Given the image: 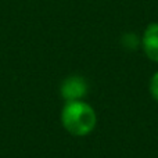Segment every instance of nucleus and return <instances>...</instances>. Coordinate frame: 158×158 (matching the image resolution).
Segmentation results:
<instances>
[{"mask_svg":"<svg viewBox=\"0 0 158 158\" xmlns=\"http://www.w3.org/2000/svg\"><path fill=\"white\" fill-rule=\"evenodd\" d=\"M97 118L96 112L82 100L67 101L61 111V123L74 136H86L94 129Z\"/></svg>","mask_w":158,"mask_h":158,"instance_id":"obj_1","label":"nucleus"},{"mask_svg":"<svg viewBox=\"0 0 158 158\" xmlns=\"http://www.w3.org/2000/svg\"><path fill=\"white\" fill-rule=\"evenodd\" d=\"M60 93L61 97L65 101L81 100L87 93V82L85 81V78L78 77V75L68 77L64 79L63 83H61Z\"/></svg>","mask_w":158,"mask_h":158,"instance_id":"obj_2","label":"nucleus"},{"mask_svg":"<svg viewBox=\"0 0 158 158\" xmlns=\"http://www.w3.org/2000/svg\"><path fill=\"white\" fill-rule=\"evenodd\" d=\"M143 50L150 60L158 63V22L150 24L146 28L142 39Z\"/></svg>","mask_w":158,"mask_h":158,"instance_id":"obj_3","label":"nucleus"},{"mask_svg":"<svg viewBox=\"0 0 158 158\" xmlns=\"http://www.w3.org/2000/svg\"><path fill=\"white\" fill-rule=\"evenodd\" d=\"M122 44L129 50H135L139 44V38L135 33H125L122 36Z\"/></svg>","mask_w":158,"mask_h":158,"instance_id":"obj_4","label":"nucleus"},{"mask_svg":"<svg viewBox=\"0 0 158 158\" xmlns=\"http://www.w3.org/2000/svg\"><path fill=\"white\" fill-rule=\"evenodd\" d=\"M150 93L158 101V72H156V74L153 75V78H151V81H150Z\"/></svg>","mask_w":158,"mask_h":158,"instance_id":"obj_5","label":"nucleus"}]
</instances>
